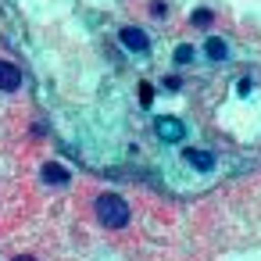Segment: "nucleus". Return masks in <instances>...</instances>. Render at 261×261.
<instances>
[{
	"mask_svg": "<svg viewBox=\"0 0 261 261\" xmlns=\"http://www.w3.org/2000/svg\"><path fill=\"white\" fill-rule=\"evenodd\" d=\"M93 207H97V218H100L108 229H122V225L129 222V204H125L118 193H100Z\"/></svg>",
	"mask_w": 261,
	"mask_h": 261,
	"instance_id": "nucleus-1",
	"label": "nucleus"
},
{
	"mask_svg": "<svg viewBox=\"0 0 261 261\" xmlns=\"http://www.w3.org/2000/svg\"><path fill=\"white\" fill-rule=\"evenodd\" d=\"M122 43H125L133 54H147V50H150L147 33H143V29H133V25H125V29H122Z\"/></svg>",
	"mask_w": 261,
	"mask_h": 261,
	"instance_id": "nucleus-2",
	"label": "nucleus"
},
{
	"mask_svg": "<svg viewBox=\"0 0 261 261\" xmlns=\"http://www.w3.org/2000/svg\"><path fill=\"white\" fill-rule=\"evenodd\" d=\"M22 86V72L15 68V65H8V61H0V90H18Z\"/></svg>",
	"mask_w": 261,
	"mask_h": 261,
	"instance_id": "nucleus-3",
	"label": "nucleus"
},
{
	"mask_svg": "<svg viewBox=\"0 0 261 261\" xmlns=\"http://www.w3.org/2000/svg\"><path fill=\"white\" fill-rule=\"evenodd\" d=\"M158 136H161V140H182L179 118H158Z\"/></svg>",
	"mask_w": 261,
	"mask_h": 261,
	"instance_id": "nucleus-4",
	"label": "nucleus"
},
{
	"mask_svg": "<svg viewBox=\"0 0 261 261\" xmlns=\"http://www.w3.org/2000/svg\"><path fill=\"white\" fill-rule=\"evenodd\" d=\"M186 161H190L197 172H211V168H215V158H211L207 150H193V147H190V150H186Z\"/></svg>",
	"mask_w": 261,
	"mask_h": 261,
	"instance_id": "nucleus-5",
	"label": "nucleus"
},
{
	"mask_svg": "<svg viewBox=\"0 0 261 261\" xmlns=\"http://www.w3.org/2000/svg\"><path fill=\"white\" fill-rule=\"evenodd\" d=\"M204 50H207V58H211V61H225V58H229V43H225V40H218V36H211V40L204 43Z\"/></svg>",
	"mask_w": 261,
	"mask_h": 261,
	"instance_id": "nucleus-6",
	"label": "nucleus"
},
{
	"mask_svg": "<svg viewBox=\"0 0 261 261\" xmlns=\"http://www.w3.org/2000/svg\"><path fill=\"white\" fill-rule=\"evenodd\" d=\"M43 179H47V182H54V186H65V182H68V172H65L61 165H54V161H50V165H43Z\"/></svg>",
	"mask_w": 261,
	"mask_h": 261,
	"instance_id": "nucleus-7",
	"label": "nucleus"
},
{
	"mask_svg": "<svg viewBox=\"0 0 261 261\" xmlns=\"http://www.w3.org/2000/svg\"><path fill=\"white\" fill-rule=\"evenodd\" d=\"M211 18H215V15H211L207 8H200V11H193V15H190V22H193V25H211Z\"/></svg>",
	"mask_w": 261,
	"mask_h": 261,
	"instance_id": "nucleus-8",
	"label": "nucleus"
},
{
	"mask_svg": "<svg viewBox=\"0 0 261 261\" xmlns=\"http://www.w3.org/2000/svg\"><path fill=\"white\" fill-rule=\"evenodd\" d=\"M190 61H193V47H186V43H182V47L175 50V65H190Z\"/></svg>",
	"mask_w": 261,
	"mask_h": 261,
	"instance_id": "nucleus-9",
	"label": "nucleus"
},
{
	"mask_svg": "<svg viewBox=\"0 0 261 261\" xmlns=\"http://www.w3.org/2000/svg\"><path fill=\"white\" fill-rule=\"evenodd\" d=\"M140 97H143V104H150V100H154V90H150V86H143V90H140Z\"/></svg>",
	"mask_w": 261,
	"mask_h": 261,
	"instance_id": "nucleus-10",
	"label": "nucleus"
},
{
	"mask_svg": "<svg viewBox=\"0 0 261 261\" xmlns=\"http://www.w3.org/2000/svg\"><path fill=\"white\" fill-rule=\"evenodd\" d=\"M15 261H36V257H15Z\"/></svg>",
	"mask_w": 261,
	"mask_h": 261,
	"instance_id": "nucleus-11",
	"label": "nucleus"
}]
</instances>
